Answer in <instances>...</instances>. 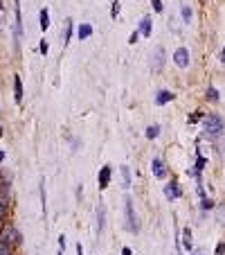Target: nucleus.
<instances>
[{"label":"nucleus","instance_id":"nucleus-20","mask_svg":"<svg viewBox=\"0 0 225 255\" xmlns=\"http://www.w3.org/2000/svg\"><path fill=\"white\" fill-rule=\"evenodd\" d=\"M158 136H160V127H158V125H153V127H149V129H147V138H149V140H153V138H158Z\"/></svg>","mask_w":225,"mask_h":255},{"label":"nucleus","instance_id":"nucleus-34","mask_svg":"<svg viewBox=\"0 0 225 255\" xmlns=\"http://www.w3.org/2000/svg\"><path fill=\"white\" fill-rule=\"evenodd\" d=\"M77 255H83V249H81V244H77Z\"/></svg>","mask_w":225,"mask_h":255},{"label":"nucleus","instance_id":"nucleus-9","mask_svg":"<svg viewBox=\"0 0 225 255\" xmlns=\"http://www.w3.org/2000/svg\"><path fill=\"white\" fill-rule=\"evenodd\" d=\"M111 174H112V170L108 165L101 167V172H99V190H104V188L111 183Z\"/></svg>","mask_w":225,"mask_h":255},{"label":"nucleus","instance_id":"nucleus-21","mask_svg":"<svg viewBox=\"0 0 225 255\" xmlns=\"http://www.w3.org/2000/svg\"><path fill=\"white\" fill-rule=\"evenodd\" d=\"M122 176H124V181H122L124 188H131V170L126 165H122Z\"/></svg>","mask_w":225,"mask_h":255},{"label":"nucleus","instance_id":"nucleus-5","mask_svg":"<svg viewBox=\"0 0 225 255\" xmlns=\"http://www.w3.org/2000/svg\"><path fill=\"white\" fill-rule=\"evenodd\" d=\"M173 61H176L178 68H187V65H189V52L185 48H178L176 52H173Z\"/></svg>","mask_w":225,"mask_h":255},{"label":"nucleus","instance_id":"nucleus-31","mask_svg":"<svg viewBox=\"0 0 225 255\" xmlns=\"http://www.w3.org/2000/svg\"><path fill=\"white\" fill-rule=\"evenodd\" d=\"M137 36H140V34H137V32H133V34H131V39H129V43H135Z\"/></svg>","mask_w":225,"mask_h":255},{"label":"nucleus","instance_id":"nucleus-6","mask_svg":"<svg viewBox=\"0 0 225 255\" xmlns=\"http://www.w3.org/2000/svg\"><path fill=\"white\" fill-rule=\"evenodd\" d=\"M151 172H153V176L165 178V176H167V167H165V163H162L160 158H153V163H151Z\"/></svg>","mask_w":225,"mask_h":255},{"label":"nucleus","instance_id":"nucleus-18","mask_svg":"<svg viewBox=\"0 0 225 255\" xmlns=\"http://www.w3.org/2000/svg\"><path fill=\"white\" fill-rule=\"evenodd\" d=\"M70 36H72V21L68 18V21H65V32H63V45H68Z\"/></svg>","mask_w":225,"mask_h":255},{"label":"nucleus","instance_id":"nucleus-38","mask_svg":"<svg viewBox=\"0 0 225 255\" xmlns=\"http://www.w3.org/2000/svg\"><path fill=\"white\" fill-rule=\"evenodd\" d=\"M59 255H63V249H61V253H59Z\"/></svg>","mask_w":225,"mask_h":255},{"label":"nucleus","instance_id":"nucleus-17","mask_svg":"<svg viewBox=\"0 0 225 255\" xmlns=\"http://www.w3.org/2000/svg\"><path fill=\"white\" fill-rule=\"evenodd\" d=\"M183 246L187 251H191V231H189V228H185V231H183Z\"/></svg>","mask_w":225,"mask_h":255},{"label":"nucleus","instance_id":"nucleus-36","mask_svg":"<svg viewBox=\"0 0 225 255\" xmlns=\"http://www.w3.org/2000/svg\"><path fill=\"white\" fill-rule=\"evenodd\" d=\"M2 160H5V154H2V151H0V163H2Z\"/></svg>","mask_w":225,"mask_h":255},{"label":"nucleus","instance_id":"nucleus-11","mask_svg":"<svg viewBox=\"0 0 225 255\" xmlns=\"http://www.w3.org/2000/svg\"><path fill=\"white\" fill-rule=\"evenodd\" d=\"M104 224H106V208H104V203H99L97 206V231H104Z\"/></svg>","mask_w":225,"mask_h":255},{"label":"nucleus","instance_id":"nucleus-26","mask_svg":"<svg viewBox=\"0 0 225 255\" xmlns=\"http://www.w3.org/2000/svg\"><path fill=\"white\" fill-rule=\"evenodd\" d=\"M203 167H205V158H203V156L198 154V163H196V172H198V170H203Z\"/></svg>","mask_w":225,"mask_h":255},{"label":"nucleus","instance_id":"nucleus-7","mask_svg":"<svg viewBox=\"0 0 225 255\" xmlns=\"http://www.w3.org/2000/svg\"><path fill=\"white\" fill-rule=\"evenodd\" d=\"M165 196H167V199H180V196H183V190H180V185H178V183L165 185Z\"/></svg>","mask_w":225,"mask_h":255},{"label":"nucleus","instance_id":"nucleus-39","mask_svg":"<svg viewBox=\"0 0 225 255\" xmlns=\"http://www.w3.org/2000/svg\"><path fill=\"white\" fill-rule=\"evenodd\" d=\"M201 2H205V0H201Z\"/></svg>","mask_w":225,"mask_h":255},{"label":"nucleus","instance_id":"nucleus-35","mask_svg":"<svg viewBox=\"0 0 225 255\" xmlns=\"http://www.w3.org/2000/svg\"><path fill=\"white\" fill-rule=\"evenodd\" d=\"M221 61H223V64H225V48L221 50Z\"/></svg>","mask_w":225,"mask_h":255},{"label":"nucleus","instance_id":"nucleus-30","mask_svg":"<svg viewBox=\"0 0 225 255\" xmlns=\"http://www.w3.org/2000/svg\"><path fill=\"white\" fill-rule=\"evenodd\" d=\"M201 206H203V208H205V210H207V208H212V206H214V203H212V201H207V199H203V203H201Z\"/></svg>","mask_w":225,"mask_h":255},{"label":"nucleus","instance_id":"nucleus-28","mask_svg":"<svg viewBox=\"0 0 225 255\" xmlns=\"http://www.w3.org/2000/svg\"><path fill=\"white\" fill-rule=\"evenodd\" d=\"M153 9H155V12H162V2H160V0H153Z\"/></svg>","mask_w":225,"mask_h":255},{"label":"nucleus","instance_id":"nucleus-33","mask_svg":"<svg viewBox=\"0 0 225 255\" xmlns=\"http://www.w3.org/2000/svg\"><path fill=\"white\" fill-rule=\"evenodd\" d=\"M59 246H61V249H65V237H63V235L59 237Z\"/></svg>","mask_w":225,"mask_h":255},{"label":"nucleus","instance_id":"nucleus-12","mask_svg":"<svg viewBox=\"0 0 225 255\" xmlns=\"http://www.w3.org/2000/svg\"><path fill=\"white\" fill-rule=\"evenodd\" d=\"M171 100H173V93H171V90H160V93H158V97H155L158 106H165V104H169Z\"/></svg>","mask_w":225,"mask_h":255},{"label":"nucleus","instance_id":"nucleus-15","mask_svg":"<svg viewBox=\"0 0 225 255\" xmlns=\"http://www.w3.org/2000/svg\"><path fill=\"white\" fill-rule=\"evenodd\" d=\"M50 27V12L48 9H41V30L45 32Z\"/></svg>","mask_w":225,"mask_h":255},{"label":"nucleus","instance_id":"nucleus-4","mask_svg":"<svg viewBox=\"0 0 225 255\" xmlns=\"http://www.w3.org/2000/svg\"><path fill=\"white\" fill-rule=\"evenodd\" d=\"M126 226H129V231L131 233H137L140 231V226H137V221H135V212H133V201L131 199H126Z\"/></svg>","mask_w":225,"mask_h":255},{"label":"nucleus","instance_id":"nucleus-23","mask_svg":"<svg viewBox=\"0 0 225 255\" xmlns=\"http://www.w3.org/2000/svg\"><path fill=\"white\" fill-rule=\"evenodd\" d=\"M183 21H185V23H189V21H191V9L187 5H183Z\"/></svg>","mask_w":225,"mask_h":255},{"label":"nucleus","instance_id":"nucleus-29","mask_svg":"<svg viewBox=\"0 0 225 255\" xmlns=\"http://www.w3.org/2000/svg\"><path fill=\"white\" fill-rule=\"evenodd\" d=\"M216 255H225V244H219V246H216Z\"/></svg>","mask_w":225,"mask_h":255},{"label":"nucleus","instance_id":"nucleus-37","mask_svg":"<svg viewBox=\"0 0 225 255\" xmlns=\"http://www.w3.org/2000/svg\"><path fill=\"white\" fill-rule=\"evenodd\" d=\"M0 138H2V127H0Z\"/></svg>","mask_w":225,"mask_h":255},{"label":"nucleus","instance_id":"nucleus-3","mask_svg":"<svg viewBox=\"0 0 225 255\" xmlns=\"http://www.w3.org/2000/svg\"><path fill=\"white\" fill-rule=\"evenodd\" d=\"M162 65H165V48L158 45L155 52L151 54V70H153V72H162Z\"/></svg>","mask_w":225,"mask_h":255},{"label":"nucleus","instance_id":"nucleus-25","mask_svg":"<svg viewBox=\"0 0 225 255\" xmlns=\"http://www.w3.org/2000/svg\"><path fill=\"white\" fill-rule=\"evenodd\" d=\"M5 27V5L0 2V30Z\"/></svg>","mask_w":225,"mask_h":255},{"label":"nucleus","instance_id":"nucleus-2","mask_svg":"<svg viewBox=\"0 0 225 255\" xmlns=\"http://www.w3.org/2000/svg\"><path fill=\"white\" fill-rule=\"evenodd\" d=\"M0 239L7 244H12V246H16V244H20V233L14 228V226H5L2 228V235H0Z\"/></svg>","mask_w":225,"mask_h":255},{"label":"nucleus","instance_id":"nucleus-1","mask_svg":"<svg viewBox=\"0 0 225 255\" xmlns=\"http://www.w3.org/2000/svg\"><path fill=\"white\" fill-rule=\"evenodd\" d=\"M203 129L207 131V133H221V131H223V120H221V115L209 113L207 118L203 120Z\"/></svg>","mask_w":225,"mask_h":255},{"label":"nucleus","instance_id":"nucleus-22","mask_svg":"<svg viewBox=\"0 0 225 255\" xmlns=\"http://www.w3.org/2000/svg\"><path fill=\"white\" fill-rule=\"evenodd\" d=\"M205 97H207L209 102H219V93H216V88H214V86H209V88H207Z\"/></svg>","mask_w":225,"mask_h":255},{"label":"nucleus","instance_id":"nucleus-19","mask_svg":"<svg viewBox=\"0 0 225 255\" xmlns=\"http://www.w3.org/2000/svg\"><path fill=\"white\" fill-rule=\"evenodd\" d=\"M0 255H14V246L0 239Z\"/></svg>","mask_w":225,"mask_h":255},{"label":"nucleus","instance_id":"nucleus-24","mask_svg":"<svg viewBox=\"0 0 225 255\" xmlns=\"http://www.w3.org/2000/svg\"><path fill=\"white\" fill-rule=\"evenodd\" d=\"M117 14H119V2H112V7H111V16L117 21Z\"/></svg>","mask_w":225,"mask_h":255},{"label":"nucleus","instance_id":"nucleus-14","mask_svg":"<svg viewBox=\"0 0 225 255\" xmlns=\"http://www.w3.org/2000/svg\"><path fill=\"white\" fill-rule=\"evenodd\" d=\"M90 34H93V25H88V23L79 25V39H81V41H86Z\"/></svg>","mask_w":225,"mask_h":255},{"label":"nucleus","instance_id":"nucleus-27","mask_svg":"<svg viewBox=\"0 0 225 255\" xmlns=\"http://www.w3.org/2000/svg\"><path fill=\"white\" fill-rule=\"evenodd\" d=\"M38 48H41V52H43V54H48V41L43 39V41L38 43Z\"/></svg>","mask_w":225,"mask_h":255},{"label":"nucleus","instance_id":"nucleus-32","mask_svg":"<svg viewBox=\"0 0 225 255\" xmlns=\"http://www.w3.org/2000/svg\"><path fill=\"white\" fill-rule=\"evenodd\" d=\"M122 255H133V251H131L129 246H124V249H122Z\"/></svg>","mask_w":225,"mask_h":255},{"label":"nucleus","instance_id":"nucleus-16","mask_svg":"<svg viewBox=\"0 0 225 255\" xmlns=\"http://www.w3.org/2000/svg\"><path fill=\"white\" fill-rule=\"evenodd\" d=\"M140 32H142V36H151V18H142Z\"/></svg>","mask_w":225,"mask_h":255},{"label":"nucleus","instance_id":"nucleus-8","mask_svg":"<svg viewBox=\"0 0 225 255\" xmlns=\"http://www.w3.org/2000/svg\"><path fill=\"white\" fill-rule=\"evenodd\" d=\"M14 14H16V39L23 36V18H20V0L14 2Z\"/></svg>","mask_w":225,"mask_h":255},{"label":"nucleus","instance_id":"nucleus-13","mask_svg":"<svg viewBox=\"0 0 225 255\" xmlns=\"http://www.w3.org/2000/svg\"><path fill=\"white\" fill-rule=\"evenodd\" d=\"M14 97H16V102L23 100V84H20V77H14Z\"/></svg>","mask_w":225,"mask_h":255},{"label":"nucleus","instance_id":"nucleus-10","mask_svg":"<svg viewBox=\"0 0 225 255\" xmlns=\"http://www.w3.org/2000/svg\"><path fill=\"white\" fill-rule=\"evenodd\" d=\"M7 208H9V196H7V190H0V224L5 219Z\"/></svg>","mask_w":225,"mask_h":255}]
</instances>
